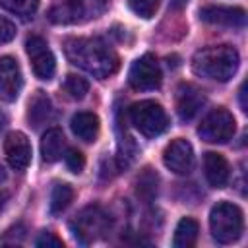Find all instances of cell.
<instances>
[{"label":"cell","instance_id":"ba28073f","mask_svg":"<svg viewBox=\"0 0 248 248\" xmlns=\"http://www.w3.org/2000/svg\"><path fill=\"white\" fill-rule=\"evenodd\" d=\"M25 50H27V56L31 60L33 74L43 81L52 79V76L56 72V60H54V54L48 48L46 41L39 35H31L25 41Z\"/></svg>","mask_w":248,"mask_h":248},{"label":"cell","instance_id":"7a4b0ae2","mask_svg":"<svg viewBox=\"0 0 248 248\" xmlns=\"http://www.w3.org/2000/svg\"><path fill=\"white\" fill-rule=\"evenodd\" d=\"M238 52L231 45H217L205 46L198 50L192 58V70L196 76L215 79V81H229L238 70Z\"/></svg>","mask_w":248,"mask_h":248},{"label":"cell","instance_id":"9c48e42d","mask_svg":"<svg viewBox=\"0 0 248 248\" xmlns=\"http://www.w3.org/2000/svg\"><path fill=\"white\" fill-rule=\"evenodd\" d=\"M165 167L174 174H188L194 167V149L188 140L176 138L163 151Z\"/></svg>","mask_w":248,"mask_h":248},{"label":"cell","instance_id":"7402d4cb","mask_svg":"<svg viewBox=\"0 0 248 248\" xmlns=\"http://www.w3.org/2000/svg\"><path fill=\"white\" fill-rule=\"evenodd\" d=\"M0 4L8 12H12L16 16H23V17L33 16L39 8V0H0Z\"/></svg>","mask_w":248,"mask_h":248},{"label":"cell","instance_id":"44dd1931","mask_svg":"<svg viewBox=\"0 0 248 248\" xmlns=\"http://www.w3.org/2000/svg\"><path fill=\"white\" fill-rule=\"evenodd\" d=\"M62 89H64V93H66L70 99L79 101V99H83V97L87 95V91H89V81H87L85 78H81V76L70 74V76H66V79H64V83H62Z\"/></svg>","mask_w":248,"mask_h":248},{"label":"cell","instance_id":"2e32d148","mask_svg":"<svg viewBox=\"0 0 248 248\" xmlns=\"http://www.w3.org/2000/svg\"><path fill=\"white\" fill-rule=\"evenodd\" d=\"M70 128L74 132V136L81 141H95V138L99 136V116L89 112V110H81V112H76L70 120Z\"/></svg>","mask_w":248,"mask_h":248},{"label":"cell","instance_id":"9a60e30c","mask_svg":"<svg viewBox=\"0 0 248 248\" xmlns=\"http://www.w3.org/2000/svg\"><path fill=\"white\" fill-rule=\"evenodd\" d=\"M83 16V2L81 0H54L48 10V19L58 25H68L79 21Z\"/></svg>","mask_w":248,"mask_h":248},{"label":"cell","instance_id":"f1b7e54d","mask_svg":"<svg viewBox=\"0 0 248 248\" xmlns=\"http://www.w3.org/2000/svg\"><path fill=\"white\" fill-rule=\"evenodd\" d=\"M6 202H8V194H6V192H0V211L4 209Z\"/></svg>","mask_w":248,"mask_h":248},{"label":"cell","instance_id":"ac0fdd59","mask_svg":"<svg viewBox=\"0 0 248 248\" xmlns=\"http://www.w3.org/2000/svg\"><path fill=\"white\" fill-rule=\"evenodd\" d=\"M52 118V103L46 97L45 91H37L33 95V99L29 101V108H27V120L33 128H39L41 124L48 122Z\"/></svg>","mask_w":248,"mask_h":248},{"label":"cell","instance_id":"4dcf8cb0","mask_svg":"<svg viewBox=\"0 0 248 248\" xmlns=\"http://www.w3.org/2000/svg\"><path fill=\"white\" fill-rule=\"evenodd\" d=\"M6 180V170H4V167L0 165V182H4Z\"/></svg>","mask_w":248,"mask_h":248},{"label":"cell","instance_id":"3957f363","mask_svg":"<svg viewBox=\"0 0 248 248\" xmlns=\"http://www.w3.org/2000/svg\"><path fill=\"white\" fill-rule=\"evenodd\" d=\"M209 231L219 244L236 242L244 231V213L236 203L219 202L209 211Z\"/></svg>","mask_w":248,"mask_h":248},{"label":"cell","instance_id":"d4e9b609","mask_svg":"<svg viewBox=\"0 0 248 248\" xmlns=\"http://www.w3.org/2000/svg\"><path fill=\"white\" fill-rule=\"evenodd\" d=\"M64 161H66L68 170L74 172V174H79V172L83 170V167H85V157H83V153H81L79 149H74V147H70V149L64 151Z\"/></svg>","mask_w":248,"mask_h":248},{"label":"cell","instance_id":"e0dca14e","mask_svg":"<svg viewBox=\"0 0 248 248\" xmlns=\"http://www.w3.org/2000/svg\"><path fill=\"white\" fill-rule=\"evenodd\" d=\"M66 151V138L60 128H50L43 134L41 140V157L45 163L58 161Z\"/></svg>","mask_w":248,"mask_h":248},{"label":"cell","instance_id":"cb8c5ba5","mask_svg":"<svg viewBox=\"0 0 248 248\" xmlns=\"http://www.w3.org/2000/svg\"><path fill=\"white\" fill-rule=\"evenodd\" d=\"M130 10L143 19H149L155 16L157 8H159V0H128Z\"/></svg>","mask_w":248,"mask_h":248},{"label":"cell","instance_id":"83f0119b","mask_svg":"<svg viewBox=\"0 0 248 248\" xmlns=\"http://www.w3.org/2000/svg\"><path fill=\"white\" fill-rule=\"evenodd\" d=\"M16 23L14 21H10L8 17H4V16H0V45H4V43H10L14 37H16Z\"/></svg>","mask_w":248,"mask_h":248},{"label":"cell","instance_id":"4fadbf2b","mask_svg":"<svg viewBox=\"0 0 248 248\" xmlns=\"http://www.w3.org/2000/svg\"><path fill=\"white\" fill-rule=\"evenodd\" d=\"M4 153L12 169L25 170L31 163V143L23 132H10L4 140Z\"/></svg>","mask_w":248,"mask_h":248},{"label":"cell","instance_id":"30bf717a","mask_svg":"<svg viewBox=\"0 0 248 248\" xmlns=\"http://www.w3.org/2000/svg\"><path fill=\"white\" fill-rule=\"evenodd\" d=\"M23 76L16 58L2 56L0 58V99L6 103H14L21 91Z\"/></svg>","mask_w":248,"mask_h":248},{"label":"cell","instance_id":"ffe728a7","mask_svg":"<svg viewBox=\"0 0 248 248\" xmlns=\"http://www.w3.org/2000/svg\"><path fill=\"white\" fill-rule=\"evenodd\" d=\"M72 200H74V190H72L70 184H66V182L54 184L52 192H50V213L52 215L62 213L70 205Z\"/></svg>","mask_w":248,"mask_h":248},{"label":"cell","instance_id":"8fae6325","mask_svg":"<svg viewBox=\"0 0 248 248\" xmlns=\"http://www.w3.org/2000/svg\"><path fill=\"white\" fill-rule=\"evenodd\" d=\"M200 19L217 27H244L246 12L234 6H203L200 10Z\"/></svg>","mask_w":248,"mask_h":248},{"label":"cell","instance_id":"52a82bcc","mask_svg":"<svg viewBox=\"0 0 248 248\" xmlns=\"http://www.w3.org/2000/svg\"><path fill=\"white\" fill-rule=\"evenodd\" d=\"M161 79H163V74H161L159 62L151 54L140 56L132 64L130 74H128V83L136 91H151V89H157L161 85Z\"/></svg>","mask_w":248,"mask_h":248},{"label":"cell","instance_id":"8992f818","mask_svg":"<svg viewBox=\"0 0 248 248\" xmlns=\"http://www.w3.org/2000/svg\"><path fill=\"white\" fill-rule=\"evenodd\" d=\"M107 227H108V217L99 205L83 207L74 217V221L70 223V229H72L74 236L81 244H89V242L97 240L107 231Z\"/></svg>","mask_w":248,"mask_h":248},{"label":"cell","instance_id":"5b68a950","mask_svg":"<svg viewBox=\"0 0 248 248\" xmlns=\"http://www.w3.org/2000/svg\"><path fill=\"white\" fill-rule=\"evenodd\" d=\"M234 132L236 120L223 107L213 108L198 126V136L207 143H227L229 140H232Z\"/></svg>","mask_w":248,"mask_h":248},{"label":"cell","instance_id":"5bb4252c","mask_svg":"<svg viewBox=\"0 0 248 248\" xmlns=\"http://www.w3.org/2000/svg\"><path fill=\"white\" fill-rule=\"evenodd\" d=\"M203 172H205V178H207L209 186L223 188L229 182L231 167H229V161L221 153L207 151L203 155Z\"/></svg>","mask_w":248,"mask_h":248},{"label":"cell","instance_id":"603a6c76","mask_svg":"<svg viewBox=\"0 0 248 248\" xmlns=\"http://www.w3.org/2000/svg\"><path fill=\"white\" fill-rule=\"evenodd\" d=\"M138 194L145 200H151L157 194V174H153L151 169H145V172L138 178Z\"/></svg>","mask_w":248,"mask_h":248},{"label":"cell","instance_id":"484cf974","mask_svg":"<svg viewBox=\"0 0 248 248\" xmlns=\"http://www.w3.org/2000/svg\"><path fill=\"white\" fill-rule=\"evenodd\" d=\"M35 246H39V248H62L64 242H62V238H58L54 232L43 231V232L35 238Z\"/></svg>","mask_w":248,"mask_h":248},{"label":"cell","instance_id":"d6986e66","mask_svg":"<svg viewBox=\"0 0 248 248\" xmlns=\"http://www.w3.org/2000/svg\"><path fill=\"white\" fill-rule=\"evenodd\" d=\"M198 234H200V225L196 219L192 217H182L174 229V238H172V244L176 248H192L198 240Z\"/></svg>","mask_w":248,"mask_h":248},{"label":"cell","instance_id":"4316f807","mask_svg":"<svg viewBox=\"0 0 248 248\" xmlns=\"http://www.w3.org/2000/svg\"><path fill=\"white\" fill-rule=\"evenodd\" d=\"M23 238H25V227L23 225H14V227H10L4 232V236L0 238V242L2 244H21Z\"/></svg>","mask_w":248,"mask_h":248},{"label":"cell","instance_id":"277c9868","mask_svg":"<svg viewBox=\"0 0 248 248\" xmlns=\"http://www.w3.org/2000/svg\"><path fill=\"white\" fill-rule=\"evenodd\" d=\"M130 122L145 138L161 136L169 128V116L165 108L155 101H140L130 107Z\"/></svg>","mask_w":248,"mask_h":248},{"label":"cell","instance_id":"f546056e","mask_svg":"<svg viewBox=\"0 0 248 248\" xmlns=\"http://www.w3.org/2000/svg\"><path fill=\"white\" fill-rule=\"evenodd\" d=\"M188 0H170V4H172V8H182L184 4H186Z\"/></svg>","mask_w":248,"mask_h":248},{"label":"cell","instance_id":"6da1fadb","mask_svg":"<svg viewBox=\"0 0 248 248\" xmlns=\"http://www.w3.org/2000/svg\"><path fill=\"white\" fill-rule=\"evenodd\" d=\"M64 52L74 66L93 74L99 79L108 78L110 74H114L118 70L116 52L103 39H97V37L68 39L64 43Z\"/></svg>","mask_w":248,"mask_h":248},{"label":"cell","instance_id":"7c38bea8","mask_svg":"<svg viewBox=\"0 0 248 248\" xmlns=\"http://www.w3.org/2000/svg\"><path fill=\"white\" fill-rule=\"evenodd\" d=\"M205 105V93L194 83H180L176 89V112L180 120H192Z\"/></svg>","mask_w":248,"mask_h":248},{"label":"cell","instance_id":"1f68e13d","mask_svg":"<svg viewBox=\"0 0 248 248\" xmlns=\"http://www.w3.org/2000/svg\"><path fill=\"white\" fill-rule=\"evenodd\" d=\"M4 124H6V116H4V112L0 110V130L4 128Z\"/></svg>","mask_w":248,"mask_h":248}]
</instances>
